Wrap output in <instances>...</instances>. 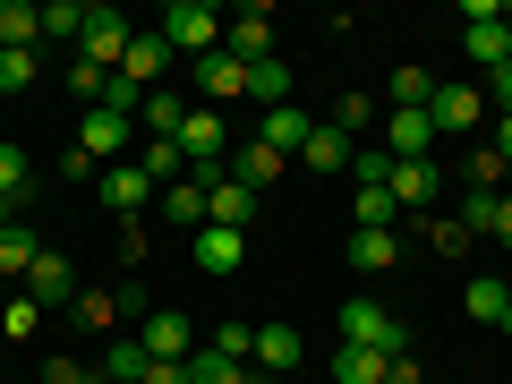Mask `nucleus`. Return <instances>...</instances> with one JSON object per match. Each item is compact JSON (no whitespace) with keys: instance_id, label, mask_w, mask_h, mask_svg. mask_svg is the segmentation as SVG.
<instances>
[{"instance_id":"3","label":"nucleus","mask_w":512,"mask_h":384,"mask_svg":"<svg viewBox=\"0 0 512 384\" xmlns=\"http://www.w3.org/2000/svg\"><path fill=\"white\" fill-rule=\"evenodd\" d=\"M342 342L384 350V359H402V350H410V333H402V316H393V308H376V299H350V308H342Z\"/></svg>"},{"instance_id":"47","label":"nucleus","mask_w":512,"mask_h":384,"mask_svg":"<svg viewBox=\"0 0 512 384\" xmlns=\"http://www.w3.org/2000/svg\"><path fill=\"white\" fill-rule=\"evenodd\" d=\"M461 26H504V0H461Z\"/></svg>"},{"instance_id":"54","label":"nucleus","mask_w":512,"mask_h":384,"mask_svg":"<svg viewBox=\"0 0 512 384\" xmlns=\"http://www.w3.org/2000/svg\"><path fill=\"white\" fill-rule=\"evenodd\" d=\"M504 69H512V60H504Z\"/></svg>"},{"instance_id":"11","label":"nucleus","mask_w":512,"mask_h":384,"mask_svg":"<svg viewBox=\"0 0 512 384\" xmlns=\"http://www.w3.org/2000/svg\"><path fill=\"white\" fill-rule=\"evenodd\" d=\"M26 299H35L43 316L77 299V274H69V256H60V248H43V256H35V274H26Z\"/></svg>"},{"instance_id":"33","label":"nucleus","mask_w":512,"mask_h":384,"mask_svg":"<svg viewBox=\"0 0 512 384\" xmlns=\"http://www.w3.org/2000/svg\"><path fill=\"white\" fill-rule=\"evenodd\" d=\"M188 384H248V367H239V359H222V350L205 342V350H188Z\"/></svg>"},{"instance_id":"44","label":"nucleus","mask_w":512,"mask_h":384,"mask_svg":"<svg viewBox=\"0 0 512 384\" xmlns=\"http://www.w3.org/2000/svg\"><path fill=\"white\" fill-rule=\"evenodd\" d=\"M367 120H376V103H367V94H342V103H333V128H342V137H359Z\"/></svg>"},{"instance_id":"20","label":"nucleus","mask_w":512,"mask_h":384,"mask_svg":"<svg viewBox=\"0 0 512 384\" xmlns=\"http://www.w3.org/2000/svg\"><path fill=\"white\" fill-rule=\"evenodd\" d=\"M308 359V342H299V325H256V367L265 376H282V367Z\"/></svg>"},{"instance_id":"16","label":"nucleus","mask_w":512,"mask_h":384,"mask_svg":"<svg viewBox=\"0 0 512 384\" xmlns=\"http://www.w3.org/2000/svg\"><path fill=\"white\" fill-rule=\"evenodd\" d=\"M350 154H359V137H342L333 120H316V128H308V146H299V163L333 180V171H350Z\"/></svg>"},{"instance_id":"8","label":"nucleus","mask_w":512,"mask_h":384,"mask_svg":"<svg viewBox=\"0 0 512 384\" xmlns=\"http://www.w3.org/2000/svg\"><path fill=\"white\" fill-rule=\"evenodd\" d=\"M94 197H103V205H111V214H120V222H137V214H146L154 197H163V188H154V180H146V171H137V163H111L103 180H94Z\"/></svg>"},{"instance_id":"4","label":"nucleus","mask_w":512,"mask_h":384,"mask_svg":"<svg viewBox=\"0 0 512 384\" xmlns=\"http://www.w3.org/2000/svg\"><path fill=\"white\" fill-rule=\"evenodd\" d=\"M478 120H487V94H478L470 77H453V86H436V103H427V128H436V137H470Z\"/></svg>"},{"instance_id":"37","label":"nucleus","mask_w":512,"mask_h":384,"mask_svg":"<svg viewBox=\"0 0 512 384\" xmlns=\"http://www.w3.org/2000/svg\"><path fill=\"white\" fill-rule=\"evenodd\" d=\"M60 86H69V94H77V103H86V111H94V103H103V94H111V77H103V69H94V60H69V69H60Z\"/></svg>"},{"instance_id":"21","label":"nucleus","mask_w":512,"mask_h":384,"mask_svg":"<svg viewBox=\"0 0 512 384\" xmlns=\"http://www.w3.org/2000/svg\"><path fill=\"white\" fill-rule=\"evenodd\" d=\"M94 367H103V376L111 384H146V342H137V333H111V350H103V359H94Z\"/></svg>"},{"instance_id":"34","label":"nucleus","mask_w":512,"mask_h":384,"mask_svg":"<svg viewBox=\"0 0 512 384\" xmlns=\"http://www.w3.org/2000/svg\"><path fill=\"white\" fill-rule=\"evenodd\" d=\"M495 205H504V188H461V214L453 222L478 239V231H495Z\"/></svg>"},{"instance_id":"41","label":"nucleus","mask_w":512,"mask_h":384,"mask_svg":"<svg viewBox=\"0 0 512 384\" xmlns=\"http://www.w3.org/2000/svg\"><path fill=\"white\" fill-rule=\"evenodd\" d=\"M419 231H427V248H436V256H461V248H470V231H461L453 214H427Z\"/></svg>"},{"instance_id":"29","label":"nucleus","mask_w":512,"mask_h":384,"mask_svg":"<svg viewBox=\"0 0 512 384\" xmlns=\"http://www.w3.org/2000/svg\"><path fill=\"white\" fill-rule=\"evenodd\" d=\"M384 94H393V111H427V103H436V77H427L419 60H402V69H393V86H384Z\"/></svg>"},{"instance_id":"9","label":"nucleus","mask_w":512,"mask_h":384,"mask_svg":"<svg viewBox=\"0 0 512 384\" xmlns=\"http://www.w3.org/2000/svg\"><path fill=\"white\" fill-rule=\"evenodd\" d=\"M171 60H180V52H171V43L154 35V26H137V43H128L120 77H128V86H137V94H154V86H163V77H171Z\"/></svg>"},{"instance_id":"18","label":"nucleus","mask_w":512,"mask_h":384,"mask_svg":"<svg viewBox=\"0 0 512 384\" xmlns=\"http://www.w3.org/2000/svg\"><path fill=\"white\" fill-rule=\"evenodd\" d=\"M205 222H222V231H248V222H256V197L231 180V171H222V180L205 188Z\"/></svg>"},{"instance_id":"25","label":"nucleus","mask_w":512,"mask_h":384,"mask_svg":"<svg viewBox=\"0 0 512 384\" xmlns=\"http://www.w3.org/2000/svg\"><path fill=\"white\" fill-rule=\"evenodd\" d=\"M154 205H163V222H180V231H205V180H171Z\"/></svg>"},{"instance_id":"48","label":"nucleus","mask_w":512,"mask_h":384,"mask_svg":"<svg viewBox=\"0 0 512 384\" xmlns=\"http://www.w3.org/2000/svg\"><path fill=\"white\" fill-rule=\"evenodd\" d=\"M384 384H427V367H419V359H410V350H402V359L384 367Z\"/></svg>"},{"instance_id":"6","label":"nucleus","mask_w":512,"mask_h":384,"mask_svg":"<svg viewBox=\"0 0 512 384\" xmlns=\"http://www.w3.org/2000/svg\"><path fill=\"white\" fill-rule=\"evenodd\" d=\"M222 52L239 60V69H256V60H274V18H265V9H231V26H222Z\"/></svg>"},{"instance_id":"28","label":"nucleus","mask_w":512,"mask_h":384,"mask_svg":"<svg viewBox=\"0 0 512 384\" xmlns=\"http://www.w3.org/2000/svg\"><path fill=\"white\" fill-rule=\"evenodd\" d=\"M35 256H43V239L26 231V222H18V231H0V282H26V274H35Z\"/></svg>"},{"instance_id":"43","label":"nucleus","mask_w":512,"mask_h":384,"mask_svg":"<svg viewBox=\"0 0 512 384\" xmlns=\"http://www.w3.org/2000/svg\"><path fill=\"white\" fill-rule=\"evenodd\" d=\"M43 384H111V376L86 367V359H43Z\"/></svg>"},{"instance_id":"35","label":"nucleus","mask_w":512,"mask_h":384,"mask_svg":"<svg viewBox=\"0 0 512 384\" xmlns=\"http://www.w3.org/2000/svg\"><path fill=\"white\" fill-rule=\"evenodd\" d=\"M248 94H256L265 111H274V103H291V69H282V60H256V69H248Z\"/></svg>"},{"instance_id":"42","label":"nucleus","mask_w":512,"mask_h":384,"mask_svg":"<svg viewBox=\"0 0 512 384\" xmlns=\"http://www.w3.org/2000/svg\"><path fill=\"white\" fill-rule=\"evenodd\" d=\"M461 180H470V188H504V154H495V146H478L470 163H461Z\"/></svg>"},{"instance_id":"40","label":"nucleus","mask_w":512,"mask_h":384,"mask_svg":"<svg viewBox=\"0 0 512 384\" xmlns=\"http://www.w3.org/2000/svg\"><path fill=\"white\" fill-rule=\"evenodd\" d=\"M350 180H359V188H393V154H384V146H359V154H350Z\"/></svg>"},{"instance_id":"52","label":"nucleus","mask_w":512,"mask_h":384,"mask_svg":"<svg viewBox=\"0 0 512 384\" xmlns=\"http://www.w3.org/2000/svg\"><path fill=\"white\" fill-rule=\"evenodd\" d=\"M18 214H26V205H9V197H0V231H18Z\"/></svg>"},{"instance_id":"1","label":"nucleus","mask_w":512,"mask_h":384,"mask_svg":"<svg viewBox=\"0 0 512 384\" xmlns=\"http://www.w3.org/2000/svg\"><path fill=\"white\" fill-rule=\"evenodd\" d=\"M222 26H231V9H214V0H171L154 35H163L171 52H188V69H197V60L222 52Z\"/></svg>"},{"instance_id":"50","label":"nucleus","mask_w":512,"mask_h":384,"mask_svg":"<svg viewBox=\"0 0 512 384\" xmlns=\"http://www.w3.org/2000/svg\"><path fill=\"white\" fill-rule=\"evenodd\" d=\"M495 154H504V171H512V120H495V137H487Z\"/></svg>"},{"instance_id":"30","label":"nucleus","mask_w":512,"mask_h":384,"mask_svg":"<svg viewBox=\"0 0 512 384\" xmlns=\"http://www.w3.org/2000/svg\"><path fill=\"white\" fill-rule=\"evenodd\" d=\"M461 43H470V60H478L487 77L512 60V26H461Z\"/></svg>"},{"instance_id":"2","label":"nucleus","mask_w":512,"mask_h":384,"mask_svg":"<svg viewBox=\"0 0 512 384\" xmlns=\"http://www.w3.org/2000/svg\"><path fill=\"white\" fill-rule=\"evenodd\" d=\"M128 43H137V26H128L120 9H103V0H94V9H86V35H77V60H94L103 77H120Z\"/></svg>"},{"instance_id":"13","label":"nucleus","mask_w":512,"mask_h":384,"mask_svg":"<svg viewBox=\"0 0 512 384\" xmlns=\"http://www.w3.org/2000/svg\"><path fill=\"white\" fill-rule=\"evenodd\" d=\"M444 197V163H393V205L402 214H436Z\"/></svg>"},{"instance_id":"5","label":"nucleus","mask_w":512,"mask_h":384,"mask_svg":"<svg viewBox=\"0 0 512 384\" xmlns=\"http://www.w3.org/2000/svg\"><path fill=\"white\" fill-rule=\"evenodd\" d=\"M137 342H146L154 367H180L188 350H197V342H188V316H180V308H146V316H137Z\"/></svg>"},{"instance_id":"17","label":"nucleus","mask_w":512,"mask_h":384,"mask_svg":"<svg viewBox=\"0 0 512 384\" xmlns=\"http://www.w3.org/2000/svg\"><path fill=\"white\" fill-rule=\"evenodd\" d=\"M0 52H43V0H0Z\"/></svg>"},{"instance_id":"46","label":"nucleus","mask_w":512,"mask_h":384,"mask_svg":"<svg viewBox=\"0 0 512 384\" xmlns=\"http://www.w3.org/2000/svg\"><path fill=\"white\" fill-rule=\"evenodd\" d=\"M478 94H487V103H495V120H512V69H495V77H487V86H478Z\"/></svg>"},{"instance_id":"19","label":"nucleus","mask_w":512,"mask_h":384,"mask_svg":"<svg viewBox=\"0 0 512 384\" xmlns=\"http://www.w3.org/2000/svg\"><path fill=\"white\" fill-rule=\"evenodd\" d=\"M402 265V231H350V274H393Z\"/></svg>"},{"instance_id":"38","label":"nucleus","mask_w":512,"mask_h":384,"mask_svg":"<svg viewBox=\"0 0 512 384\" xmlns=\"http://www.w3.org/2000/svg\"><path fill=\"white\" fill-rule=\"evenodd\" d=\"M26 188H35V180H26V146H9V137H0V197L26 205Z\"/></svg>"},{"instance_id":"27","label":"nucleus","mask_w":512,"mask_h":384,"mask_svg":"<svg viewBox=\"0 0 512 384\" xmlns=\"http://www.w3.org/2000/svg\"><path fill=\"white\" fill-rule=\"evenodd\" d=\"M69 316H77L86 333H120V316H128V308H120V291H77V299H69Z\"/></svg>"},{"instance_id":"24","label":"nucleus","mask_w":512,"mask_h":384,"mask_svg":"<svg viewBox=\"0 0 512 384\" xmlns=\"http://www.w3.org/2000/svg\"><path fill=\"white\" fill-rule=\"evenodd\" d=\"M384 350H359V342H333V384H384Z\"/></svg>"},{"instance_id":"32","label":"nucleus","mask_w":512,"mask_h":384,"mask_svg":"<svg viewBox=\"0 0 512 384\" xmlns=\"http://www.w3.org/2000/svg\"><path fill=\"white\" fill-rule=\"evenodd\" d=\"M393 214H402L393 188H359V197H350V231H393Z\"/></svg>"},{"instance_id":"51","label":"nucleus","mask_w":512,"mask_h":384,"mask_svg":"<svg viewBox=\"0 0 512 384\" xmlns=\"http://www.w3.org/2000/svg\"><path fill=\"white\" fill-rule=\"evenodd\" d=\"M146 384H188V359L180 367H146Z\"/></svg>"},{"instance_id":"26","label":"nucleus","mask_w":512,"mask_h":384,"mask_svg":"<svg viewBox=\"0 0 512 384\" xmlns=\"http://www.w3.org/2000/svg\"><path fill=\"white\" fill-rule=\"evenodd\" d=\"M461 308H470L478 325H504V308H512V282H504V274H478L470 291H461Z\"/></svg>"},{"instance_id":"12","label":"nucleus","mask_w":512,"mask_h":384,"mask_svg":"<svg viewBox=\"0 0 512 384\" xmlns=\"http://www.w3.org/2000/svg\"><path fill=\"white\" fill-rule=\"evenodd\" d=\"M384 154H393V163H427V154H436L427 111H384Z\"/></svg>"},{"instance_id":"15","label":"nucleus","mask_w":512,"mask_h":384,"mask_svg":"<svg viewBox=\"0 0 512 384\" xmlns=\"http://www.w3.org/2000/svg\"><path fill=\"white\" fill-rule=\"evenodd\" d=\"M308 111H299V103H274V111H256V137H265V146H274V154H291V163H299V146H308Z\"/></svg>"},{"instance_id":"45","label":"nucleus","mask_w":512,"mask_h":384,"mask_svg":"<svg viewBox=\"0 0 512 384\" xmlns=\"http://www.w3.org/2000/svg\"><path fill=\"white\" fill-rule=\"evenodd\" d=\"M214 350H222V359H239V367H248V359H256V325H222V333H214Z\"/></svg>"},{"instance_id":"22","label":"nucleus","mask_w":512,"mask_h":384,"mask_svg":"<svg viewBox=\"0 0 512 384\" xmlns=\"http://www.w3.org/2000/svg\"><path fill=\"white\" fill-rule=\"evenodd\" d=\"M180 120H188V103L171 86H154L146 103H137V137H180Z\"/></svg>"},{"instance_id":"31","label":"nucleus","mask_w":512,"mask_h":384,"mask_svg":"<svg viewBox=\"0 0 512 384\" xmlns=\"http://www.w3.org/2000/svg\"><path fill=\"white\" fill-rule=\"evenodd\" d=\"M86 9L94 0H43V43H77L86 35Z\"/></svg>"},{"instance_id":"49","label":"nucleus","mask_w":512,"mask_h":384,"mask_svg":"<svg viewBox=\"0 0 512 384\" xmlns=\"http://www.w3.org/2000/svg\"><path fill=\"white\" fill-rule=\"evenodd\" d=\"M487 239H495V248H512V197L495 205V231H487Z\"/></svg>"},{"instance_id":"39","label":"nucleus","mask_w":512,"mask_h":384,"mask_svg":"<svg viewBox=\"0 0 512 384\" xmlns=\"http://www.w3.org/2000/svg\"><path fill=\"white\" fill-rule=\"evenodd\" d=\"M43 77V52H0V94H26Z\"/></svg>"},{"instance_id":"14","label":"nucleus","mask_w":512,"mask_h":384,"mask_svg":"<svg viewBox=\"0 0 512 384\" xmlns=\"http://www.w3.org/2000/svg\"><path fill=\"white\" fill-rule=\"evenodd\" d=\"M197 94H205V111H222V103H239V94H248V69H239L231 52H214V60H197Z\"/></svg>"},{"instance_id":"7","label":"nucleus","mask_w":512,"mask_h":384,"mask_svg":"<svg viewBox=\"0 0 512 384\" xmlns=\"http://www.w3.org/2000/svg\"><path fill=\"white\" fill-rule=\"evenodd\" d=\"M188 265H197V274H239V265H248V231H222V222H205L197 239H188Z\"/></svg>"},{"instance_id":"10","label":"nucleus","mask_w":512,"mask_h":384,"mask_svg":"<svg viewBox=\"0 0 512 384\" xmlns=\"http://www.w3.org/2000/svg\"><path fill=\"white\" fill-rule=\"evenodd\" d=\"M222 171H231V180H239V188L256 197V188H274L282 171H291V154H274L265 137H239V146H231V163H222Z\"/></svg>"},{"instance_id":"53","label":"nucleus","mask_w":512,"mask_h":384,"mask_svg":"<svg viewBox=\"0 0 512 384\" xmlns=\"http://www.w3.org/2000/svg\"><path fill=\"white\" fill-rule=\"evenodd\" d=\"M495 333H504V342H512V308H504V325H495Z\"/></svg>"},{"instance_id":"23","label":"nucleus","mask_w":512,"mask_h":384,"mask_svg":"<svg viewBox=\"0 0 512 384\" xmlns=\"http://www.w3.org/2000/svg\"><path fill=\"white\" fill-rule=\"evenodd\" d=\"M137 171H146L154 188L188 180V154H180V137H146V146H137Z\"/></svg>"},{"instance_id":"36","label":"nucleus","mask_w":512,"mask_h":384,"mask_svg":"<svg viewBox=\"0 0 512 384\" xmlns=\"http://www.w3.org/2000/svg\"><path fill=\"white\" fill-rule=\"evenodd\" d=\"M35 333H43V308H35V299H9V308H0V342H35Z\"/></svg>"}]
</instances>
